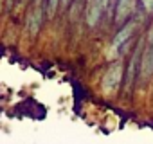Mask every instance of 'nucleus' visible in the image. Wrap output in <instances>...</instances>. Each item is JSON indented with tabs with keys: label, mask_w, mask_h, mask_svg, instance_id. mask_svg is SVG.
<instances>
[{
	"label": "nucleus",
	"mask_w": 153,
	"mask_h": 144,
	"mask_svg": "<svg viewBox=\"0 0 153 144\" xmlns=\"http://www.w3.org/2000/svg\"><path fill=\"white\" fill-rule=\"evenodd\" d=\"M140 67H142V74H146V76H149L151 72H153V47H149L144 52V58H142Z\"/></svg>",
	"instance_id": "nucleus-5"
},
{
	"label": "nucleus",
	"mask_w": 153,
	"mask_h": 144,
	"mask_svg": "<svg viewBox=\"0 0 153 144\" xmlns=\"http://www.w3.org/2000/svg\"><path fill=\"white\" fill-rule=\"evenodd\" d=\"M27 29H29V33L34 36L36 33H38V29H40V9L36 11H33L31 15H29V18H27Z\"/></svg>",
	"instance_id": "nucleus-6"
},
{
	"label": "nucleus",
	"mask_w": 153,
	"mask_h": 144,
	"mask_svg": "<svg viewBox=\"0 0 153 144\" xmlns=\"http://www.w3.org/2000/svg\"><path fill=\"white\" fill-rule=\"evenodd\" d=\"M119 79H121V65L115 63L112 65L108 70H106V74L103 78V87L105 90H114L117 85H119Z\"/></svg>",
	"instance_id": "nucleus-1"
},
{
	"label": "nucleus",
	"mask_w": 153,
	"mask_h": 144,
	"mask_svg": "<svg viewBox=\"0 0 153 144\" xmlns=\"http://www.w3.org/2000/svg\"><path fill=\"white\" fill-rule=\"evenodd\" d=\"M131 33H133V24H126V25L117 33V36H115V40H114V47H121L124 42H128V38L131 36Z\"/></svg>",
	"instance_id": "nucleus-4"
},
{
	"label": "nucleus",
	"mask_w": 153,
	"mask_h": 144,
	"mask_svg": "<svg viewBox=\"0 0 153 144\" xmlns=\"http://www.w3.org/2000/svg\"><path fill=\"white\" fill-rule=\"evenodd\" d=\"M70 2H72V0H61V6H63V7H67Z\"/></svg>",
	"instance_id": "nucleus-10"
},
{
	"label": "nucleus",
	"mask_w": 153,
	"mask_h": 144,
	"mask_svg": "<svg viewBox=\"0 0 153 144\" xmlns=\"http://www.w3.org/2000/svg\"><path fill=\"white\" fill-rule=\"evenodd\" d=\"M101 7L97 4V0H88V7H87V22L90 27H94L97 22H99V16H101Z\"/></svg>",
	"instance_id": "nucleus-2"
},
{
	"label": "nucleus",
	"mask_w": 153,
	"mask_h": 144,
	"mask_svg": "<svg viewBox=\"0 0 153 144\" xmlns=\"http://www.w3.org/2000/svg\"><path fill=\"white\" fill-rule=\"evenodd\" d=\"M131 13V0H117L115 6V20L121 24L128 18V15Z\"/></svg>",
	"instance_id": "nucleus-3"
},
{
	"label": "nucleus",
	"mask_w": 153,
	"mask_h": 144,
	"mask_svg": "<svg viewBox=\"0 0 153 144\" xmlns=\"http://www.w3.org/2000/svg\"><path fill=\"white\" fill-rule=\"evenodd\" d=\"M142 4H144V7H146V11H149V13H153V0H142Z\"/></svg>",
	"instance_id": "nucleus-9"
},
{
	"label": "nucleus",
	"mask_w": 153,
	"mask_h": 144,
	"mask_svg": "<svg viewBox=\"0 0 153 144\" xmlns=\"http://www.w3.org/2000/svg\"><path fill=\"white\" fill-rule=\"evenodd\" d=\"M97 4H99L101 11H106V9H108V6H110V0H97Z\"/></svg>",
	"instance_id": "nucleus-8"
},
{
	"label": "nucleus",
	"mask_w": 153,
	"mask_h": 144,
	"mask_svg": "<svg viewBox=\"0 0 153 144\" xmlns=\"http://www.w3.org/2000/svg\"><path fill=\"white\" fill-rule=\"evenodd\" d=\"M59 2H61V0H49V2H47V15H49V16H52V15L56 13Z\"/></svg>",
	"instance_id": "nucleus-7"
}]
</instances>
